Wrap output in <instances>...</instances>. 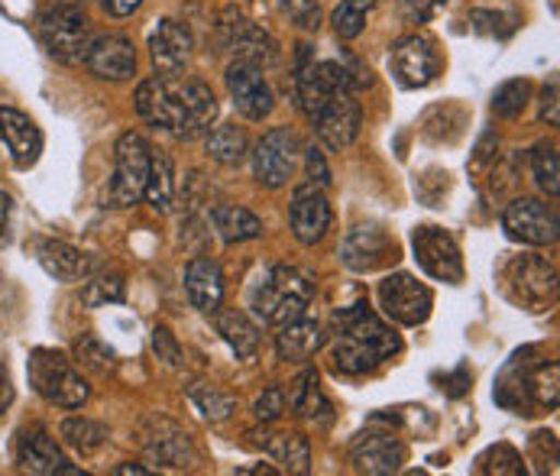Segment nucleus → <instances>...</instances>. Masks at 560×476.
<instances>
[{"mask_svg":"<svg viewBox=\"0 0 560 476\" xmlns=\"http://www.w3.org/2000/svg\"><path fill=\"white\" fill-rule=\"evenodd\" d=\"M315 299V276L299 266H272L249 292V309L262 324H289Z\"/></svg>","mask_w":560,"mask_h":476,"instance_id":"1","label":"nucleus"},{"mask_svg":"<svg viewBox=\"0 0 560 476\" xmlns=\"http://www.w3.org/2000/svg\"><path fill=\"white\" fill-rule=\"evenodd\" d=\"M502 289L515 305L528 312H548L558 305V269L538 253L512 256L502 266Z\"/></svg>","mask_w":560,"mask_h":476,"instance_id":"2","label":"nucleus"},{"mask_svg":"<svg viewBox=\"0 0 560 476\" xmlns=\"http://www.w3.org/2000/svg\"><path fill=\"white\" fill-rule=\"evenodd\" d=\"M26 373H30V386L46 398L49 405L81 408L88 402V396H91V386L84 383L79 367L62 350H46V347L33 350Z\"/></svg>","mask_w":560,"mask_h":476,"instance_id":"3","label":"nucleus"},{"mask_svg":"<svg viewBox=\"0 0 560 476\" xmlns=\"http://www.w3.org/2000/svg\"><path fill=\"white\" fill-rule=\"evenodd\" d=\"M39 39L46 53L66 66H79L91 46V26L79 3H59L39 16Z\"/></svg>","mask_w":560,"mask_h":476,"instance_id":"4","label":"nucleus"},{"mask_svg":"<svg viewBox=\"0 0 560 476\" xmlns=\"http://www.w3.org/2000/svg\"><path fill=\"white\" fill-rule=\"evenodd\" d=\"M150 165L153 150L140 133H124L117 140V156H114V182L107 188V205L110 208H133L150 182Z\"/></svg>","mask_w":560,"mask_h":476,"instance_id":"5","label":"nucleus"},{"mask_svg":"<svg viewBox=\"0 0 560 476\" xmlns=\"http://www.w3.org/2000/svg\"><path fill=\"white\" fill-rule=\"evenodd\" d=\"M411 249H415L418 266L431 279L447 282V286H460L464 282V256H460V246H457V240L451 237L444 228H434V224L415 228Z\"/></svg>","mask_w":560,"mask_h":476,"instance_id":"6","label":"nucleus"},{"mask_svg":"<svg viewBox=\"0 0 560 476\" xmlns=\"http://www.w3.org/2000/svg\"><path fill=\"white\" fill-rule=\"evenodd\" d=\"M380 309L401 327H418L431 317L434 295L411 272H393L380 282Z\"/></svg>","mask_w":560,"mask_h":476,"instance_id":"7","label":"nucleus"},{"mask_svg":"<svg viewBox=\"0 0 560 476\" xmlns=\"http://www.w3.org/2000/svg\"><path fill=\"white\" fill-rule=\"evenodd\" d=\"M302 143L295 137V130L289 127H272L269 133H262V140L253 150V175L262 188H282L295 165H299Z\"/></svg>","mask_w":560,"mask_h":476,"instance_id":"8","label":"nucleus"},{"mask_svg":"<svg viewBox=\"0 0 560 476\" xmlns=\"http://www.w3.org/2000/svg\"><path fill=\"white\" fill-rule=\"evenodd\" d=\"M340 259L353 272H380L399 263V243L380 224H357L340 246Z\"/></svg>","mask_w":560,"mask_h":476,"instance_id":"9","label":"nucleus"},{"mask_svg":"<svg viewBox=\"0 0 560 476\" xmlns=\"http://www.w3.org/2000/svg\"><path fill=\"white\" fill-rule=\"evenodd\" d=\"M502 231L525 246H548L558 243L560 218L551 205L538 198H515L502 211Z\"/></svg>","mask_w":560,"mask_h":476,"instance_id":"10","label":"nucleus"},{"mask_svg":"<svg viewBox=\"0 0 560 476\" xmlns=\"http://www.w3.org/2000/svg\"><path fill=\"white\" fill-rule=\"evenodd\" d=\"M389 69L399 81L401 88L415 91V88H428L431 81L441 76V53H438V43L424 33H415V36H405L393 46V56H389Z\"/></svg>","mask_w":560,"mask_h":476,"instance_id":"11","label":"nucleus"},{"mask_svg":"<svg viewBox=\"0 0 560 476\" xmlns=\"http://www.w3.org/2000/svg\"><path fill=\"white\" fill-rule=\"evenodd\" d=\"M140 444H143L147 457L162 464V467L185 471V467H195V461H198V451H195V441L188 438V431L168 418H160V415L143 421Z\"/></svg>","mask_w":560,"mask_h":476,"instance_id":"12","label":"nucleus"},{"mask_svg":"<svg viewBox=\"0 0 560 476\" xmlns=\"http://www.w3.org/2000/svg\"><path fill=\"white\" fill-rule=\"evenodd\" d=\"M312 124H315L318 140L327 150H334V153L347 150L357 140L360 124H363V107L357 101V91H350V88L337 91L318 114L312 117Z\"/></svg>","mask_w":560,"mask_h":476,"instance_id":"13","label":"nucleus"},{"mask_svg":"<svg viewBox=\"0 0 560 476\" xmlns=\"http://www.w3.org/2000/svg\"><path fill=\"white\" fill-rule=\"evenodd\" d=\"M224 81H228V91H231L234 107L241 111L246 120H262V117L272 114L276 97H272L269 81L262 79V69H256V66H249L243 59H234L228 66Z\"/></svg>","mask_w":560,"mask_h":476,"instance_id":"14","label":"nucleus"},{"mask_svg":"<svg viewBox=\"0 0 560 476\" xmlns=\"http://www.w3.org/2000/svg\"><path fill=\"white\" fill-rule=\"evenodd\" d=\"M334 327H337V334H350V337L370 344L383 360H393L401 350L399 334H396L383 317L376 315L370 305H363V302H360V305H350V309H343V312H337V315H334Z\"/></svg>","mask_w":560,"mask_h":476,"instance_id":"15","label":"nucleus"},{"mask_svg":"<svg viewBox=\"0 0 560 476\" xmlns=\"http://www.w3.org/2000/svg\"><path fill=\"white\" fill-rule=\"evenodd\" d=\"M133 101H137V114L147 124L168 130V133L178 130V124H182V84L153 76V79H147L137 88Z\"/></svg>","mask_w":560,"mask_h":476,"instance_id":"16","label":"nucleus"},{"mask_svg":"<svg viewBox=\"0 0 560 476\" xmlns=\"http://www.w3.org/2000/svg\"><path fill=\"white\" fill-rule=\"evenodd\" d=\"M350 461H353L357 474H399L401 464H405V444H401L396 434H389V431H366V434H360L353 441Z\"/></svg>","mask_w":560,"mask_h":476,"instance_id":"17","label":"nucleus"},{"mask_svg":"<svg viewBox=\"0 0 560 476\" xmlns=\"http://www.w3.org/2000/svg\"><path fill=\"white\" fill-rule=\"evenodd\" d=\"M84 66L91 69V76L104 81H127L137 76V49L127 36L107 33L91 39Z\"/></svg>","mask_w":560,"mask_h":476,"instance_id":"18","label":"nucleus"},{"mask_svg":"<svg viewBox=\"0 0 560 476\" xmlns=\"http://www.w3.org/2000/svg\"><path fill=\"white\" fill-rule=\"evenodd\" d=\"M195 49V36L185 23L178 20H162L160 26L150 36V56H153V69L162 79H175L182 76V69L188 66Z\"/></svg>","mask_w":560,"mask_h":476,"instance_id":"19","label":"nucleus"},{"mask_svg":"<svg viewBox=\"0 0 560 476\" xmlns=\"http://www.w3.org/2000/svg\"><path fill=\"white\" fill-rule=\"evenodd\" d=\"M289 224H292V234L299 243L312 246L318 243L327 228H330V205H327V195L318 185H299L295 195H292V205H289Z\"/></svg>","mask_w":560,"mask_h":476,"instance_id":"20","label":"nucleus"},{"mask_svg":"<svg viewBox=\"0 0 560 476\" xmlns=\"http://www.w3.org/2000/svg\"><path fill=\"white\" fill-rule=\"evenodd\" d=\"M16 464L30 474L52 476V474H79L75 467H69L66 454L59 451L56 438L46 428H30L20 434L16 444Z\"/></svg>","mask_w":560,"mask_h":476,"instance_id":"21","label":"nucleus"},{"mask_svg":"<svg viewBox=\"0 0 560 476\" xmlns=\"http://www.w3.org/2000/svg\"><path fill=\"white\" fill-rule=\"evenodd\" d=\"M0 143L10 150L16 169L36 165V159L43 153V133H39V127L23 111H16V107H0Z\"/></svg>","mask_w":560,"mask_h":476,"instance_id":"22","label":"nucleus"},{"mask_svg":"<svg viewBox=\"0 0 560 476\" xmlns=\"http://www.w3.org/2000/svg\"><path fill=\"white\" fill-rule=\"evenodd\" d=\"M502 390H515L518 398L512 402V408H518V415H535L532 408H548L555 411L560 402V370L558 363H541L532 373H522L518 386H502ZM499 390V393H502Z\"/></svg>","mask_w":560,"mask_h":476,"instance_id":"23","label":"nucleus"},{"mask_svg":"<svg viewBox=\"0 0 560 476\" xmlns=\"http://www.w3.org/2000/svg\"><path fill=\"white\" fill-rule=\"evenodd\" d=\"M218 117V97L205 81H185L182 84V124L175 130L178 140H198L211 130Z\"/></svg>","mask_w":560,"mask_h":476,"instance_id":"24","label":"nucleus"},{"mask_svg":"<svg viewBox=\"0 0 560 476\" xmlns=\"http://www.w3.org/2000/svg\"><path fill=\"white\" fill-rule=\"evenodd\" d=\"M185 292L188 302L201 312V315H214L224 302V272L214 259L208 256H195L185 266Z\"/></svg>","mask_w":560,"mask_h":476,"instance_id":"25","label":"nucleus"},{"mask_svg":"<svg viewBox=\"0 0 560 476\" xmlns=\"http://www.w3.org/2000/svg\"><path fill=\"white\" fill-rule=\"evenodd\" d=\"M221 26H224V43L237 53V59L256 66V69H269L279 62V46L266 30L246 23L241 16H237V23H221Z\"/></svg>","mask_w":560,"mask_h":476,"instance_id":"26","label":"nucleus"},{"mask_svg":"<svg viewBox=\"0 0 560 476\" xmlns=\"http://www.w3.org/2000/svg\"><path fill=\"white\" fill-rule=\"evenodd\" d=\"M324 344H327L324 327H320L318 321H312V317L305 315L289 321V324H279V334H276V353L285 363L312 360Z\"/></svg>","mask_w":560,"mask_h":476,"instance_id":"27","label":"nucleus"},{"mask_svg":"<svg viewBox=\"0 0 560 476\" xmlns=\"http://www.w3.org/2000/svg\"><path fill=\"white\" fill-rule=\"evenodd\" d=\"M39 263L56 282H84L97 269V263L88 253H81L79 246L66 240H46L39 246Z\"/></svg>","mask_w":560,"mask_h":476,"instance_id":"28","label":"nucleus"},{"mask_svg":"<svg viewBox=\"0 0 560 476\" xmlns=\"http://www.w3.org/2000/svg\"><path fill=\"white\" fill-rule=\"evenodd\" d=\"M253 438H259L256 444L276 461V464H282L289 474H308L312 471V444H308V438L305 434H299V431H282V434H253Z\"/></svg>","mask_w":560,"mask_h":476,"instance_id":"29","label":"nucleus"},{"mask_svg":"<svg viewBox=\"0 0 560 476\" xmlns=\"http://www.w3.org/2000/svg\"><path fill=\"white\" fill-rule=\"evenodd\" d=\"M330 360H334V370L340 376H366L373 373L380 363H386L370 344L350 337V334H337L334 340V350H330Z\"/></svg>","mask_w":560,"mask_h":476,"instance_id":"30","label":"nucleus"},{"mask_svg":"<svg viewBox=\"0 0 560 476\" xmlns=\"http://www.w3.org/2000/svg\"><path fill=\"white\" fill-rule=\"evenodd\" d=\"M214 324H218V334L228 340V347L241 360L256 357V350H259V327L246 317V312H241V309H218L214 312Z\"/></svg>","mask_w":560,"mask_h":476,"instance_id":"31","label":"nucleus"},{"mask_svg":"<svg viewBox=\"0 0 560 476\" xmlns=\"http://www.w3.org/2000/svg\"><path fill=\"white\" fill-rule=\"evenodd\" d=\"M211 221H214V228H218L224 243H246V240H256L262 234V221L243 205L211 208Z\"/></svg>","mask_w":560,"mask_h":476,"instance_id":"32","label":"nucleus"},{"mask_svg":"<svg viewBox=\"0 0 560 476\" xmlns=\"http://www.w3.org/2000/svg\"><path fill=\"white\" fill-rule=\"evenodd\" d=\"M205 150L221 165H241L249 153V137L237 124H221V127L205 133Z\"/></svg>","mask_w":560,"mask_h":476,"instance_id":"33","label":"nucleus"},{"mask_svg":"<svg viewBox=\"0 0 560 476\" xmlns=\"http://www.w3.org/2000/svg\"><path fill=\"white\" fill-rule=\"evenodd\" d=\"M289 402H292L295 415L305 418V421H330V402L320 393L318 373H315V370L302 373V380L295 383Z\"/></svg>","mask_w":560,"mask_h":476,"instance_id":"34","label":"nucleus"},{"mask_svg":"<svg viewBox=\"0 0 560 476\" xmlns=\"http://www.w3.org/2000/svg\"><path fill=\"white\" fill-rule=\"evenodd\" d=\"M124 292H127V282L120 272H91L84 279V289H81V305L84 309H104V305H117L124 302Z\"/></svg>","mask_w":560,"mask_h":476,"instance_id":"35","label":"nucleus"},{"mask_svg":"<svg viewBox=\"0 0 560 476\" xmlns=\"http://www.w3.org/2000/svg\"><path fill=\"white\" fill-rule=\"evenodd\" d=\"M143 198L156 208V211H168L175 201V172H172V159L165 153H153V165H150V182Z\"/></svg>","mask_w":560,"mask_h":476,"instance_id":"36","label":"nucleus"},{"mask_svg":"<svg viewBox=\"0 0 560 476\" xmlns=\"http://www.w3.org/2000/svg\"><path fill=\"white\" fill-rule=\"evenodd\" d=\"M62 441L72 451H79L81 457H88L107 441V428L91 418H69V421H62Z\"/></svg>","mask_w":560,"mask_h":476,"instance_id":"37","label":"nucleus"},{"mask_svg":"<svg viewBox=\"0 0 560 476\" xmlns=\"http://www.w3.org/2000/svg\"><path fill=\"white\" fill-rule=\"evenodd\" d=\"M532 101V81L528 79H512L505 84H499V91L492 94V114L495 117H505V120H515Z\"/></svg>","mask_w":560,"mask_h":476,"instance_id":"38","label":"nucleus"},{"mask_svg":"<svg viewBox=\"0 0 560 476\" xmlns=\"http://www.w3.org/2000/svg\"><path fill=\"white\" fill-rule=\"evenodd\" d=\"M532 175L538 182V188L551 198H558L560 191V159L555 143H538L532 150Z\"/></svg>","mask_w":560,"mask_h":476,"instance_id":"39","label":"nucleus"},{"mask_svg":"<svg viewBox=\"0 0 560 476\" xmlns=\"http://www.w3.org/2000/svg\"><path fill=\"white\" fill-rule=\"evenodd\" d=\"M366 20H370V0H340L330 13L334 33L340 39H357L366 30Z\"/></svg>","mask_w":560,"mask_h":476,"instance_id":"40","label":"nucleus"},{"mask_svg":"<svg viewBox=\"0 0 560 476\" xmlns=\"http://www.w3.org/2000/svg\"><path fill=\"white\" fill-rule=\"evenodd\" d=\"M188 396L201 408V415L211 418V421H228L234 415V405H237L234 396H228V393H221V390H214L208 383H191Z\"/></svg>","mask_w":560,"mask_h":476,"instance_id":"41","label":"nucleus"},{"mask_svg":"<svg viewBox=\"0 0 560 476\" xmlns=\"http://www.w3.org/2000/svg\"><path fill=\"white\" fill-rule=\"evenodd\" d=\"M518 13H512V10H486V7H477L474 13H470V26H474V33H480V36H495V39H505V36H512L515 30H518Z\"/></svg>","mask_w":560,"mask_h":476,"instance_id":"42","label":"nucleus"},{"mask_svg":"<svg viewBox=\"0 0 560 476\" xmlns=\"http://www.w3.org/2000/svg\"><path fill=\"white\" fill-rule=\"evenodd\" d=\"M75 357H79V363L84 370H91L97 376H104V373L114 370V350L104 347L94 334H84L79 344H75Z\"/></svg>","mask_w":560,"mask_h":476,"instance_id":"43","label":"nucleus"},{"mask_svg":"<svg viewBox=\"0 0 560 476\" xmlns=\"http://www.w3.org/2000/svg\"><path fill=\"white\" fill-rule=\"evenodd\" d=\"M477 471H480V474L518 476V474H525V464H522V454H518L515 448H509V444H495V448H489L480 461H477Z\"/></svg>","mask_w":560,"mask_h":476,"instance_id":"44","label":"nucleus"},{"mask_svg":"<svg viewBox=\"0 0 560 476\" xmlns=\"http://www.w3.org/2000/svg\"><path fill=\"white\" fill-rule=\"evenodd\" d=\"M279 10L302 30H318L320 26L318 0H279Z\"/></svg>","mask_w":560,"mask_h":476,"instance_id":"45","label":"nucleus"},{"mask_svg":"<svg viewBox=\"0 0 560 476\" xmlns=\"http://www.w3.org/2000/svg\"><path fill=\"white\" fill-rule=\"evenodd\" d=\"M444 7H447V0H399V16L405 23L418 26V23L434 20Z\"/></svg>","mask_w":560,"mask_h":476,"instance_id":"46","label":"nucleus"},{"mask_svg":"<svg viewBox=\"0 0 560 476\" xmlns=\"http://www.w3.org/2000/svg\"><path fill=\"white\" fill-rule=\"evenodd\" d=\"M285 405H289L285 393H282L279 386H269L262 396L256 398V408H253V411H256V418H259V421H276V418L285 411Z\"/></svg>","mask_w":560,"mask_h":476,"instance_id":"47","label":"nucleus"},{"mask_svg":"<svg viewBox=\"0 0 560 476\" xmlns=\"http://www.w3.org/2000/svg\"><path fill=\"white\" fill-rule=\"evenodd\" d=\"M153 350H156V357L165 360L168 367H178L182 363V347H178V340L172 337V330L165 324H160L153 330Z\"/></svg>","mask_w":560,"mask_h":476,"instance_id":"48","label":"nucleus"},{"mask_svg":"<svg viewBox=\"0 0 560 476\" xmlns=\"http://www.w3.org/2000/svg\"><path fill=\"white\" fill-rule=\"evenodd\" d=\"M305 169H308V182L318 185V188H327L330 185V169H327V159L320 150L308 147L305 150Z\"/></svg>","mask_w":560,"mask_h":476,"instance_id":"49","label":"nucleus"},{"mask_svg":"<svg viewBox=\"0 0 560 476\" xmlns=\"http://www.w3.org/2000/svg\"><path fill=\"white\" fill-rule=\"evenodd\" d=\"M541 120H545L548 127H558V124H560V114H558V79L548 81V88H545V94H541Z\"/></svg>","mask_w":560,"mask_h":476,"instance_id":"50","label":"nucleus"},{"mask_svg":"<svg viewBox=\"0 0 560 476\" xmlns=\"http://www.w3.org/2000/svg\"><path fill=\"white\" fill-rule=\"evenodd\" d=\"M10 218H13V198L0 191V243H7L10 237Z\"/></svg>","mask_w":560,"mask_h":476,"instance_id":"51","label":"nucleus"},{"mask_svg":"<svg viewBox=\"0 0 560 476\" xmlns=\"http://www.w3.org/2000/svg\"><path fill=\"white\" fill-rule=\"evenodd\" d=\"M140 3L143 0H104V10L110 16H130L133 10H140Z\"/></svg>","mask_w":560,"mask_h":476,"instance_id":"52","label":"nucleus"},{"mask_svg":"<svg viewBox=\"0 0 560 476\" xmlns=\"http://www.w3.org/2000/svg\"><path fill=\"white\" fill-rule=\"evenodd\" d=\"M13 402V383H10V376H7V370L0 367V415L7 411V405Z\"/></svg>","mask_w":560,"mask_h":476,"instance_id":"53","label":"nucleus"},{"mask_svg":"<svg viewBox=\"0 0 560 476\" xmlns=\"http://www.w3.org/2000/svg\"><path fill=\"white\" fill-rule=\"evenodd\" d=\"M114 474H117V476H130V474L147 476V474H150V471H147V467H140V464H124V467H117Z\"/></svg>","mask_w":560,"mask_h":476,"instance_id":"54","label":"nucleus"},{"mask_svg":"<svg viewBox=\"0 0 560 476\" xmlns=\"http://www.w3.org/2000/svg\"><path fill=\"white\" fill-rule=\"evenodd\" d=\"M241 474H249V476H276L272 467H253V471H241Z\"/></svg>","mask_w":560,"mask_h":476,"instance_id":"55","label":"nucleus"}]
</instances>
